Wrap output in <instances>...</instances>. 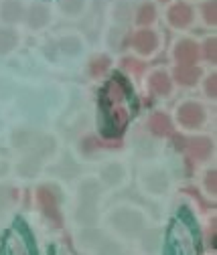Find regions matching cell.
Returning a JSON list of instances; mask_svg holds the SVG:
<instances>
[{
  "instance_id": "ac0fdd59",
  "label": "cell",
  "mask_w": 217,
  "mask_h": 255,
  "mask_svg": "<svg viewBox=\"0 0 217 255\" xmlns=\"http://www.w3.org/2000/svg\"><path fill=\"white\" fill-rule=\"evenodd\" d=\"M205 20L207 22H215V2H209V4H205Z\"/></svg>"
},
{
  "instance_id": "3957f363",
  "label": "cell",
  "mask_w": 217,
  "mask_h": 255,
  "mask_svg": "<svg viewBox=\"0 0 217 255\" xmlns=\"http://www.w3.org/2000/svg\"><path fill=\"white\" fill-rule=\"evenodd\" d=\"M0 255H37L33 237H30L22 221H14V227L4 233Z\"/></svg>"
},
{
  "instance_id": "7402d4cb",
  "label": "cell",
  "mask_w": 217,
  "mask_h": 255,
  "mask_svg": "<svg viewBox=\"0 0 217 255\" xmlns=\"http://www.w3.org/2000/svg\"><path fill=\"white\" fill-rule=\"evenodd\" d=\"M207 188L215 193V174H213V172H211V174H207Z\"/></svg>"
},
{
  "instance_id": "52a82bcc",
  "label": "cell",
  "mask_w": 217,
  "mask_h": 255,
  "mask_svg": "<svg viewBox=\"0 0 217 255\" xmlns=\"http://www.w3.org/2000/svg\"><path fill=\"white\" fill-rule=\"evenodd\" d=\"M134 47L140 53H150L154 47H157V37H154L150 30H140V33L134 37Z\"/></svg>"
},
{
  "instance_id": "d6986e66",
  "label": "cell",
  "mask_w": 217,
  "mask_h": 255,
  "mask_svg": "<svg viewBox=\"0 0 217 255\" xmlns=\"http://www.w3.org/2000/svg\"><path fill=\"white\" fill-rule=\"evenodd\" d=\"M108 67V59H98V61H94V67H91V69H94V73H102L104 69Z\"/></svg>"
},
{
  "instance_id": "9a60e30c",
  "label": "cell",
  "mask_w": 217,
  "mask_h": 255,
  "mask_svg": "<svg viewBox=\"0 0 217 255\" xmlns=\"http://www.w3.org/2000/svg\"><path fill=\"white\" fill-rule=\"evenodd\" d=\"M16 43V37L10 33V30H0V53L10 51Z\"/></svg>"
},
{
  "instance_id": "2e32d148",
  "label": "cell",
  "mask_w": 217,
  "mask_h": 255,
  "mask_svg": "<svg viewBox=\"0 0 217 255\" xmlns=\"http://www.w3.org/2000/svg\"><path fill=\"white\" fill-rule=\"evenodd\" d=\"M154 20V6H150V4H144L142 8H140V14H138V22L140 24H148V22H152Z\"/></svg>"
},
{
  "instance_id": "44dd1931",
  "label": "cell",
  "mask_w": 217,
  "mask_h": 255,
  "mask_svg": "<svg viewBox=\"0 0 217 255\" xmlns=\"http://www.w3.org/2000/svg\"><path fill=\"white\" fill-rule=\"evenodd\" d=\"M207 93L209 95H215V75L207 79Z\"/></svg>"
},
{
  "instance_id": "277c9868",
  "label": "cell",
  "mask_w": 217,
  "mask_h": 255,
  "mask_svg": "<svg viewBox=\"0 0 217 255\" xmlns=\"http://www.w3.org/2000/svg\"><path fill=\"white\" fill-rule=\"evenodd\" d=\"M179 120L185 126H197L203 120V110L197 104H185L179 110Z\"/></svg>"
},
{
  "instance_id": "30bf717a",
  "label": "cell",
  "mask_w": 217,
  "mask_h": 255,
  "mask_svg": "<svg viewBox=\"0 0 217 255\" xmlns=\"http://www.w3.org/2000/svg\"><path fill=\"white\" fill-rule=\"evenodd\" d=\"M150 130L159 136H165V134H171V122L163 116V114H157L150 118Z\"/></svg>"
},
{
  "instance_id": "4fadbf2b",
  "label": "cell",
  "mask_w": 217,
  "mask_h": 255,
  "mask_svg": "<svg viewBox=\"0 0 217 255\" xmlns=\"http://www.w3.org/2000/svg\"><path fill=\"white\" fill-rule=\"evenodd\" d=\"M47 20H49V10H47L45 6H33L28 22L33 24V26H43Z\"/></svg>"
},
{
  "instance_id": "e0dca14e",
  "label": "cell",
  "mask_w": 217,
  "mask_h": 255,
  "mask_svg": "<svg viewBox=\"0 0 217 255\" xmlns=\"http://www.w3.org/2000/svg\"><path fill=\"white\" fill-rule=\"evenodd\" d=\"M81 4H83L81 0H63V8H65L67 12H73V14L81 10Z\"/></svg>"
},
{
  "instance_id": "8992f818",
  "label": "cell",
  "mask_w": 217,
  "mask_h": 255,
  "mask_svg": "<svg viewBox=\"0 0 217 255\" xmlns=\"http://www.w3.org/2000/svg\"><path fill=\"white\" fill-rule=\"evenodd\" d=\"M175 55H177L181 65H191V63H195V59H197V45H193L189 41H183L177 47Z\"/></svg>"
},
{
  "instance_id": "9c48e42d",
  "label": "cell",
  "mask_w": 217,
  "mask_h": 255,
  "mask_svg": "<svg viewBox=\"0 0 217 255\" xmlns=\"http://www.w3.org/2000/svg\"><path fill=\"white\" fill-rule=\"evenodd\" d=\"M169 20L175 24V26H185L189 20H191V10L185 6V4H177L169 10Z\"/></svg>"
},
{
  "instance_id": "7c38bea8",
  "label": "cell",
  "mask_w": 217,
  "mask_h": 255,
  "mask_svg": "<svg viewBox=\"0 0 217 255\" xmlns=\"http://www.w3.org/2000/svg\"><path fill=\"white\" fill-rule=\"evenodd\" d=\"M199 77V69H195V67H191V65H181L179 69H177V79L181 81V83H193L195 79Z\"/></svg>"
},
{
  "instance_id": "6da1fadb",
  "label": "cell",
  "mask_w": 217,
  "mask_h": 255,
  "mask_svg": "<svg viewBox=\"0 0 217 255\" xmlns=\"http://www.w3.org/2000/svg\"><path fill=\"white\" fill-rule=\"evenodd\" d=\"M100 106H102L104 136H108V138L120 136L126 130V126L134 114L132 91H130L128 83L120 75H114L104 85L102 95H100Z\"/></svg>"
},
{
  "instance_id": "5b68a950",
  "label": "cell",
  "mask_w": 217,
  "mask_h": 255,
  "mask_svg": "<svg viewBox=\"0 0 217 255\" xmlns=\"http://www.w3.org/2000/svg\"><path fill=\"white\" fill-rule=\"evenodd\" d=\"M39 203H41V207L45 209V213H47L55 223H59V211H57V201H55L53 190L41 188V190H39Z\"/></svg>"
},
{
  "instance_id": "ba28073f",
  "label": "cell",
  "mask_w": 217,
  "mask_h": 255,
  "mask_svg": "<svg viewBox=\"0 0 217 255\" xmlns=\"http://www.w3.org/2000/svg\"><path fill=\"white\" fill-rule=\"evenodd\" d=\"M187 150H189V154L193 158H197V160H203V158L209 154V150H211V144L205 138H195V140H189Z\"/></svg>"
},
{
  "instance_id": "ffe728a7",
  "label": "cell",
  "mask_w": 217,
  "mask_h": 255,
  "mask_svg": "<svg viewBox=\"0 0 217 255\" xmlns=\"http://www.w3.org/2000/svg\"><path fill=\"white\" fill-rule=\"evenodd\" d=\"M205 53H207L209 59H215V41H213V39L205 43Z\"/></svg>"
},
{
  "instance_id": "5bb4252c",
  "label": "cell",
  "mask_w": 217,
  "mask_h": 255,
  "mask_svg": "<svg viewBox=\"0 0 217 255\" xmlns=\"http://www.w3.org/2000/svg\"><path fill=\"white\" fill-rule=\"evenodd\" d=\"M20 12H22V8H20L18 2H4L2 4V18L8 20V22L18 20L20 18Z\"/></svg>"
},
{
  "instance_id": "8fae6325",
  "label": "cell",
  "mask_w": 217,
  "mask_h": 255,
  "mask_svg": "<svg viewBox=\"0 0 217 255\" xmlns=\"http://www.w3.org/2000/svg\"><path fill=\"white\" fill-rule=\"evenodd\" d=\"M150 87H152L154 93L165 95V93L171 91V81H169V77H167L165 73H154V75L150 77Z\"/></svg>"
},
{
  "instance_id": "7a4b0ae2",
  "label": "cell",
  "mask_w": 217,
  "mask_h": 255,
  "mask_svg": "<svg viewBox=\"0 0 217 255\" xmlns=\"http://www.w3.org/2000/svg\"><path fill=\"white\" fill-rule=\"evenodd\" d=\"M199 233L189 215H179L167 235L165 255H199Z\"/></svg>"
}]
</instances>
